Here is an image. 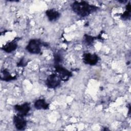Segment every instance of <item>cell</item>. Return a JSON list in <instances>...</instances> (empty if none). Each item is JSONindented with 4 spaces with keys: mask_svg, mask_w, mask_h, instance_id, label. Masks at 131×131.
<instances>
[{
    "mask_svg": "<svg viewBox=\"0 0 131 131\" xmlns=\"http://www.w3.org/2000/svg\"><path fill=\"white\" fill-rule=\"evenodd\" d=\"M82 60L83 62L86 64L95 66L99 60V57L96 54L86 53L83 55Z\"/></svg>",
    "mask_w": 131,
    "mask_h": 131,
    "instance_id": "7",
    "label": "cell"
},
{
    "mask_svg": "<svg viewBox=\"0 0 131 131\" xmlns=\"http://www.w3.org/2000/svg\"><path fill=\"white\" fill-rule=\"evenodd\" d=\"M14 108L17 114L25 117L30 111V103L29 102H25L21 104H16L14 106Z\"/></svg>",
    "mask_w": 131,
    "mask_h": 131,
    "instance_id": "6",
    "label": "cell"
},
{
    "mask_svg": "<svg viewBox=\"0 0 131 131\" xmlns=\"http://www.w3.org/2000/svg\"><path fill=\"white\" fill-rule=\"evenodd\" d=\"M28 62H29V60H28L26 58L23 57L17 63V67H26L28 64Z\"/></svg>",
    "mask_w": 131,
    "mask_h": 131,
    "instance_id": "15",
    "label": "cell"
},
{
    "mask_svg": "<svg viewBox=\"0 0 131 131\" xmlns=\"http://www.w3.org/2000/svg\"><path fill=\"white\" fill-rule=\"evenodd\" d=\"M96 39L103 40L101 34H99L97 36H93L88 34H84L83 36V42L88 46H92Z\"/></svg>",
    "mask_w": 131,
    "mask_h": 131,
    "instance_id": "10",
    "label": "cell"
},
{
    "mask_svg": "<svg viewBox=\"0 0 131 131\" xmlns=\"http://www.w3.org/2000/svg\"><path fill=\"white\" fill-rule=\"evenodd\" d=\"M34 106L36 110H48L49 108V104L44 99H39L34 102Z\"/></svg>",
    "mask_w": 131,
    "mask_h": 131,
    "instance_id": "11",
    "label": "cell"
},
{
    "mask_svg": "<svg viewBox=\"0 0 131 131\" xmlns=\"http://www.w3.org/2000/svg\"><path fill=\"white\" fill-rule=\"evenodd\" d=\"M20 39L19 37H16L13 40L7 42L2 47V49L6 53H10L15 51L17 47V41Z\"/></svg>",
    "mask_w": 131,
    "mask_h": 131,
    "instance_id": "8",
    "label": "cell"
},
{
    "mask_svg": "<svg viewBox=\"0 0 131 131\" xmlns=\"http://www.w3.org/2000/svg\"><path fill=\"white\" fill-rule=\"evenodd\" d=\"M13 122L15 128L19 130H24L27 124V120L24 118V117L17 114L13 116Z\"/></svg>",
    "mask_w": 131,
    "mask_h": 131,
    "instance_id": "5",
    "label": "cell"
},
{
    "mask_svg": "<svg viewBox=\"0 0 131 131\" xmlns=\"http://www.w3.org/2000/svg\"><path fill=\"white\" fill-rule=\"evenodd\" d=\"M127 1H118V2H119V3H125V2H126Z\"/></svg>",
    "mask_w": 131,
    "mask_h": 131,
    "instance_id": "16",
    "label": "cell"
},
{
    "mask_svg": "<svg viewBox=\"0 0 131 131\" xmlns=\"http://www.w3.org/2000/svg\"><path fill=\"white\" fill-rule=\"evenodd\" d=\"M0 78L2 80L5 81H10L14 80L16 79L17 76H12L10 74L8 70L5 69L1 71Z\"/></svg>",
    "mask_w": 131,
    "mask_h": 131,
    "instance_id": "12",
    "label": "cell"
},
{
    "mask_svg": "<svg viewBox=\"0 0 131 131\" xmlns=\"http://www.w3.org/2000/svg\"><path fill=\"white\" fill-rule=\"evenodd\" d=\"M71 7L72 11L81 17H86L97 11L99 8L98 7L90 4L88 2L84 1H74L71 4Z\"/></svg>",
    "mask_w": 131,
    "mask_h": 131,
    "instance_id": "1",
    "label": "cell"
},
{
    "mask_svg": "<svg viewBox=\"0 0 131 131\" xmlns=\"http://www.w3.org/2000/svg\"><path fill=\"white\" fill-rule=\"evenodd\" d=\"M61 81V78L57 74H51L47 78L46 84L48 88L55 89L60 84Z\"/></svg>",
    "mask_w": 131,
    "mask_h": 131,
    "instance_id": "3",
    "label": "cell"
},
{
    "mask_svg": "<svg viewBox=\"0 0 131 131\" xmlns=\"http://www.w3.org/2000/svg\"><path fill=\"white\" fill-rule=\"evenodd\" d=\"M54 65L60 64L63 60V57L62 55L59 52H56L54 53Z\"/></svg>",
    "mask_w": 131,
    "mask_h": 131,
    "instance_id": "14",
    "label": "cell"
},
{
    "mask_svg": "<svg viewBox=\"0 0 131 131\" xmlns=\"http://www.w3.org/2000/svg\"><path fill=\"white\" fill-rule=\"evenodd\" d=\"M47 46L46 42H42L39 39H32L28 42L26 50L31 54H38L41 52V47Z\"/></svg>",
    "mask_w": 131,
    "mask_h": 131,
    "instance_id": "2",
    "label": "cell"
},
{
    "mask_svg": "<svg viewBox=\"0 0 131 131\" xmlns=\"http://www.w3.org/2000/svg\"><path fill=\"white\" fill-rule=\"evenodd\" d=\"M45 13L50 21H56L60 16V13L54 9H50L46 10Z\"/></svg>",
    "mask_w": 131,
    "mask_h": 131,
    "instance_id": "9",
    "label": "cell"
},
{
    "mask_svg": "<svg viewBox=\"0 0 131 131\" xmlns=\"http://www.w3.org/2000/svg\"><path fill=\"white\" fill-rule=\"evenodd\" d=\"M130 11H131V5L130 3L129 2L125 7V11L120 16L122 20H126L130 19Z\"/></svg>",
    "mask_w": 131,
    "mask_h": 131,
    "instance_id": "13",
    "label": "cell"
},
{
    "mask_svg": "<svg viewBox=\"0 0 131 131\" xmlns=\"http://www.w3.org/2000/svg\"><path fill=\"white\" fill-rule=\"evenodd\" d=\"M54 68L56 72L58 74L61 80L66 81L72 76V73L62 67L61 64L54 65Z\"/></svg>",
    "mask_w": 131,
    "mask_h": 131,
    "instance_id": "4",
    "label": "cell"
}]
</instances>
